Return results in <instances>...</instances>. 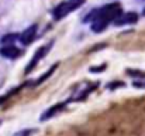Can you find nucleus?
<instances>
[{
    "mask_svg": "<svg viewBox=\"0 0 145 136\" xmlns=\"http://www.w3.org/2000/svg\"><path fill=\"white\" fill-rule=\"evenodd\" d=\"M121 14V4L120 3H110L99 10H92L89 16H86L85 21L92 20V30L95 33L103 31L110 21H114Z\"/></svg>",
    "mask_w": 145,
    "mask_h": 136,
    "instance_id": "1",
    "label": "nucleus"
},
{
    "mask_svg": "<svg viewBox=\"0 0 145 136\" xmlns=\"http://www.w3.org/2000/svg\"><path fill=\"white\" fill-rule=\"evenodd\" d=\"M85 3V0H66L61 4H58L54 10H52V16L55 20H59L65 16H68L71 11L76 10L78 7H80Z\"/></svg>",
    "mask_w": 145,
    "mask_h": 136,
    "instance_id": "2",
    "label": "nucleus"
},
{
    "mask_svg": "<svg viewBox=\"0 0 145 136\" xmlns=\"http://www.w3.org/2000/svg\"><path fill=\"white\" fill-rule=\"evenodd\" d=\"M51 47H52V43H48V44L42 45L41 48H38L37 51H35V54H34V57H33V60L28 62V65H27V68H25V74H28L30 71H33L34 68H35V65L48 54V51L51 50Z\"/></svg>",
    "mask_w": 145,
    "mask_h": 136,
    "instance_id": "3",
    "label": "nucleus"
},
{
    "mask_svg": "<svg viewBox=\"0 0 145 136\" xmlns=\"http://www.w3.org/2000/svg\"><path fill=\"white\" fill-rule=\"evenodd\" d=\"M35 37H37V26L33 24V26H30L28 29H25V30L20 34L18 40L21 41V44L28 45L35 40Z\"/></svg>",
    "mask_w": 145,
    "mask_h": 136,
    "instance_id": "4",
    "label": "nucleus"
},
{
    "mask_svg": "<svg viewBox=\"0 0 145 136\" xmlns=\"http://www.w3.org/2000/svg\"><path fill=\"white\" fill-rule=\"evenodd\" d=\"M138 20V14L135 11H130V13H121L116 20L114 24L116 26H125V24H134Z\"/></svg>",
    "mask_w": 145,
    "mask_h": 136,
    "instance_id": "5",
    "label": "nucleus"
},
{
    "mask_svg": "<svg viewBox=\"0 0 145 136\" xmlns=\"http://www.w3.org/2000/svg\"><path fill=\"white\" fill-rule=\"evenodd\" d=\"M23 54L21 50H18L16 45L13 44H6L0 48V55L4 57V58H10V60H14L17 57H20Z\"/></svg>",
    "mask_w": 145,
    "mask_h": 136,
    "instance_id": "6",
    "label": "nucleus"
},
{
    "mask_svg": "<svg viewBox=\"0 0 145 136\" xmlns=\"http://www.w3.org/2000/svg\"><path fill=\"white\" fill-rule=\"evenodd\" d=\"M66 103L68 102H59V103H56V105H54L52 108H49L48 111H45L42 115H41V118H40V121H48L49 118H52V116H55V115H58L59 112H62L63 109H65V106H66Z\"/></svg>",
    "mask_w": 145,
    "mask_h": 136,
    "instance_id": "7",
    "label": "nucleus"
},
{
    "mask_svg": "<svg viewBox=\"0 0 145 136\" xmlns=\"http://www.w3.org/2000/svg\"><path fill=\"white\" fill-rule=\"evenodd\" d=\"M56 67H58V65H54L52 68H49V70H48V71H47V72H45V74H44V75H42V77H40V78H38V80L35 81V85H38L40 82H42V81H45V80L48 78L49 75H51V74H52L54 71H55V68H56Z\"/></svg>",
    "mask_w": 145,
    "mask_h": 136,
    "instance_id": "8",
    "label": "nucleus"
},
{
    "mask_svg": "<svg viewBox=\"0 0 145 136\" xmlns=\"http://www.w3.org/2000/svg\"><path fill=\"white\" fill-rule=\"evenodd\" d=\"M17 38H18V36H16V34H7V36H4V37L1 38V43H3V44H6V43H7V44H11V43H13L14 40H17Z\"/></svg>",
    "mask_w": 145,
    "mask_h": 136,
    "instance_id": "9",
    "label": "nucleus"
},
{
    "mask_svg": "<svg viewBox=\"0 0 145 136\" xmlns=\"http://www.w3.org/2000/svg\"><path fill=\"white\" fill-rule=\"evenodd\" d=\"M33 132H34V129H30V131L27 129V131H23V132H20V133H17V135H16V136H30V135H31V133H33Z\"/></svg>",
    "mask_w": 145,
    "mask_h": 136,
    "instance_id": "10",
    "label": "nucleus"
},
{
    "mask_svg": "<svg viewBox=\"0 0 145 136\" xmlns=\"http://www.w3.org/2000/svg\"><path fill=\"white\" fill-rule=\"evenodd\" d=\"M127 74H130V75H138V77H144L145 75L144 72H135V71H130V70L127 71Z\"/></svg>",
    "mask_w": 145,
    "mask_h": 136,
    "instance_id": "11",
    "label": "nucleus"
},
{
    "mask_svg": "<svg viewBox=\"0 0 145 136\" xmlns=\"http://www.w3.org/2000/svg\"><path fill=\"white\" fill-rule=\"evenodd\" d=\"M144 16H145V9H144Z\"/></svg>",
    "mask_w": 145,
    "mask_h": 136,
    "instance_id": "12",
    "label": "nucleus"
},
{
    "mask_svg": "<svg viewBox=\"0 0 145 136\" xmlns=\"http://www.w3.org/2000/svg\"><path fill=\"white\" fill-rule=\"evenodd\" d=\"M138 1H142V0H138Z\"/></svg>",
    "mask_w": 145,
    "mask_h": 136,
    "instance_id": "13",
    "label": "nucleus"
}]
</instances>
